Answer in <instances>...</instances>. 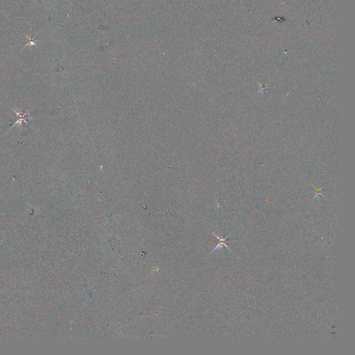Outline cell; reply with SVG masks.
<instances>
[{
    "instance_id": "1",
    "label": "cell",
    "mask_w": 355,
    "mask_h": 355,
    "mask_svg": "<svg viewBox=\"0 0 355 355\" xmlns=\"http://www.w3.org/2000/svg\"><path fill=\"white\" fill-rule=\"evenodd\" d=\"M214 236H215L216 237H217V239H219V242H219V244L218 245H217V246L215 247V248L214 249V250H213L211 252H213L214 251L217 250V249H218V248H222V247H223V246H225V247H226V248H227V249H228L229 250L231 251L230 248H229V247L227 246V245L226 244L227 242H232V241H227V237H228L229 235H230V234H229V235H227V236L225 237V238H219V237L218 236H217V235H216V234H215L214 232ZM231 252H232V251H231Z\"/></svg>"
}]
</instances>
